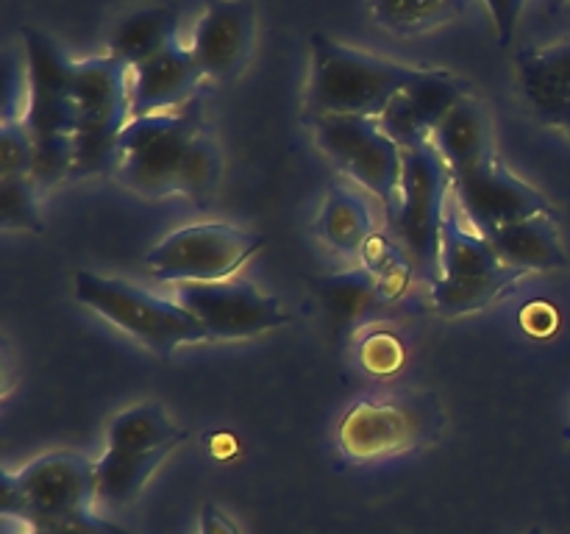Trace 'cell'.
Instances as JSON below:
<instances>
[{
  "mask_svg": "<svg viewBox=\"0 0 570 534\" xmlns=\"http://www.w3.org/2000/svg\"><path fill=\"white\" fill-rule=\"evenodd\" d=\"M115 178L148 200L184 195L198 209H209L223 178V154L206 126L204 100L134 117L117 145Z\"/></svg>",
  "mask_w": 570,
  "mask_h": 534,
  "instance_id": "obj_1",
  "label": "cell"
},
{
  "mask_svg": "<svg viewBox=\"0 0 570 534\" xmlns=\"http://www.w3.org/2000/svg\"><path fill=\"white\" fill-rule=\"evenodd\" d=\"M0 510L42 534H134L100 512L95 462L72 451H53L22 471L0 473Z\"/></svg>",
  "mask_w": 570,
  "mask_h": 534,
  "instance_id": "obj_2",
  "label": "cell"
},
{
  "mask_svg": "<svg viewBox=\"0 0 570 534\" xmlns=\"http://www.w3.org/2000/svg\"><path fill=\"white\" fill-rule=\"evenodd\" d=\"M28 103L22 111L33 142L31 178L39 192L67 181L76 161L78 109L70 92V59L37 28H22Z\"/></svg>",
  "mask_w": 570,
  "mask_h": 534,
  "instance_id": "obj_3",
  "label": "cell"
},
{
  "mask_svg": "<svg viewBox=\"0 0 570 534\" xmlns=\"http://www.w3.org/2000/svg\"><path fill=\"white\" fill-rule=\"evenodd\" d=\"M312 70L306 87L309 117H382L395 95L423 76L426 67L401 65L367 50L312 33Z\"/></svg>",
  "mask_w": 570,
  "mask_h": 534,
  "instance_id": "obj_4",
  "label": "cell"
},
{
  "mask_svg": "<svg viewBox=\"0 0 570 534\" xmlns=\"http://www.w3.org/2000/svg\"><path fill=\"white\" fill-rule=\"evenodd\" d=\"M445 428V409L429 389H393L362 395L345 409L337 426V445L356 465L412 454L438 443Z\"/></svg>",
  "mask_w": 570,
  "mask_h": 534,
  "instance_id": "obj_5",
  "label": "cell"
},
{
  "mask_svg": "<svg viewBox=\"0 0 570 534\" xmlns=\"http://www.w3.org/2000/svg\"><path fill=\"white\" fill-rule=\"evenodd\" d=\"M187 439L178 423L156 400H142L117 412L106 428V451L95 462L100 510H126L161 462Z\"/></svg>",
  "mask_w": 570,
  "mask_h": 534,
  "instance_id": "obj_6",
  "label": "cell"
},
{
  "mask_svg": "<svg viewBox=\"0 0 570 534\" xmlns=\"http://www.w3.org/2000/svg\"><path fill=\"white\" fill-rule=\"evenodd\" d=\"M70 92L78 109L70 178L115 176L117 145L131 122V70L109 53L70 61Z\"/></svg>",
  "mask_w": 570,
  "mask_h": 534,
  "instance_id": "obj_7",
  "label": "cell"
},
{
  "mask_svg": "<svg viewBox=\"0 0 570 534\" xmlns=\"http://www.w3.org/2000/svg\"><path fill=\"white\" fill-rule=\"evenodd\" d=\"M451 172L432 142L404 150L401 198L387 217V234L404 250L417 281L432 287L440 276L443 226L449 217Z\"/></svg>",
  "mask_w": 570,
  "mask_h": 534,
  "instance_id": "obj_8",
  "label": "cell"
},
{
  "mask_svg": "<svg viewBox=\"0 0 570 534\" xmlns=\"http://www.w3.org/2000/svg\"><path fill=\"white\" fill-rule=\"evenodd\" d=\"M72 295L78 304L92 309L111 326L122 328L128 337L142 343L159 359H170L181 345L209 339L206 328L178 300L159 298L122 278L78 270Z\"/></svg>",
  "mask_w": 570,
  "mask_h": 534,
  "instance_id": "obj_9",
  "label": "cell"
},
{
  "mask_svg": "<svg viewBox=\"0 0 570 534\" xmlns=\"http://www.w3.org/2000/svg\"><path fill=\"white\" fill-rule=\"evenodd\" d=\"M527 273L507 265L488 237L462 217L456 206H449L443 226V256L440 276L429 287L432 306L443 317H462L482 312L504 298Z\"/></svg>",
  "mask_w": 570,
  "mask_h": 534,
  "instance_id": "obj_10",
  "label": "cell"
},
{
  "mask_svg": "<svg viewBox=\"0 0 570 534\" xmlns=\"http://www.w3.org/2000/svg\"><path fill=\"white\" fill-rule=\"evenodd\" d=\"M323 154L343 176L376 195L384 215H393L404 178V148L384 131L379 117H309Z\"/></svg>",
  "mask_w": 570,
  "mask_h": 534,
  "instance_id": "obj_11",
  "label": "cell"
},
{
  "mask_svg": "<svg viewBox=\"0 0 570 534\" xmlns=\"http://www.w3.org/2000/svg\"><path fill=\"white\" fill-rule=\"evenodd\" d=\"M265 248V234L232 222H193L148 250L145 267L156 281L200 284L237 276Z\"/></svg>",
  "mask_w": 570,
  "mask_h": 534,
  "instance_id": "obj_12",
  "label": "cell"
},
{
  "mask_svg": "<svg viewBox=\"0 0 570 534\" xmlns=\"http://www.w3.org/2000/svg\"><path fill=\"white\" fill-rule=\"evenodd\" d=\"M176 300L206 328L209 339H245L293 320L276 295L262 293L245 278L176 284Z\"/></svg>",
  "mask_w": 570,
  "mask_h": 534,
  "instance_id": "obj_13",
  "label": "cell"
},
{
  "mask_svg": "<svg viewBox=\"0 0 570 534\" xmlns=\"http://www.w3.org/2000/svg\"><path fill=\"white\" fill-rule=\"evenodd\" d=\"M451 200L482 237L534 215H557L540 189L518 178L499 156L451 178Z\"/></svg>",
  "mask_w": 570,
  "mask_h": 534,
  "instance_id": "obj_14",
  "label": "cell"
},
{
  "mask_svg": "<svg viewBox=\"0 0 570 534\" xmlns=\"http://www.w3.org/2000/svg\"><path fill=\"white\" fill-rule=\"evenodd\" d=\"M309 284L317 298H321L323 309H326L328 326H332L337 343H345V339L354 343L362 332L387 320L393 312L412 306L410 298L395 295L362 261L356 267H348V270L315 276Z\"/></svg>",
  "mask_w": 570,
  "mask_h": 534,
  "instance_id": "obj_15",
  "label": "cell"
},
{
  "mask_svg": "<svg viewBox=\"0 0 570 534\" xmlns=\"http://www.w3.org/2000/svg\"><path fill=\"white\" fill-rule=\"evenodd\" d=\"M256 44L254 0H206L193 33V56L209 81L228 83L248 67Z\"/></svg>",
  "mask_w": 570,
  "mask_h": 534,
  "instance_id": "obj_16",
  "label": "cell"
},
{
  "mask_svg": "<svg viewBox=\"0 0 570 534\" xmlns=\"http://www.w3.org/2000/svg\"><path fill=\"white\" fill-rule=\"evenodd\" d=\"M465 95H471V83L460 76L440 67H426L423 76L412 87L395 95L393 103L379 117L384 131L395 139L404 150L417 148L423 142H432L434 131L443 122V117L460 103Z\"/></svg>",
  "mask_w": 570,
  "mask_h": 534,
  "instance_id": "obj_17",
  "label": "cell"
},
{
  "mask_svg": "<svg viewBox=\"0 0 570 534\" xmlns=\"http://www.w3.org/2000/svg\"><path fill=\"white\" fill-rule=\"evenodd\" d=\"M204 81L206 76L195 61L193 48L178 39L156 59L131 70V120L181 109L198 98Z\"/></svg>",
  "mask_w": 570,
  "mask_h": 534,
  "instance_id": "obj_18",
  "label": "cell"
},
{
  "mask_svg": "<svg viewBox=\"0 0 570 534\" xmlns=\"http://www.w3.org/2000/svg\"><path fill=\"white\" fill-rule=\"evenodd\" d=\"M518 81L540 122L570 128V39L518 53Z\"/></svg>",
  "mask_w": 570,
  "mask_h": 534,
  "instance_id": "obj_19",
  "label": "cell"
},
{
  "mask_svg": "<svg viewBox=\"0 0 570 534\" xmlns=\"http://www.w3.org/2000/svg\"><path fill=\"white\" fill-rule=\"evenodd\" d=\"M432 145L438 154L443 156L445 167H449L451 178L462 176V172L473 170L482 161L493 159L495 145H493V126H490L488 109L476 95H465L443 122L434 131Z\"/></svg>",
  "mask_w": 570,
  "mask_h": 534,
  "instance_id": "obj_20",
  "label": "cell"
},
{
  "mask_svg": "<svg viewBox=\"0 0 570 534\" xmlns=\"http://www.w3.org/2000/svg\"><path fill=\"white\" fill-rule=\"evenodd\" d=\"M488 239L507 265L521 267L523 273L560 270L568 265V254L557 231V215L527 217L488 234Z\"/></svg>",
  "mask_w": 570,
  "mask_h": 534,
  "instance_id": "obj_21",
  "label": "cell"
},
{
  "mask_svg": "<svg viewBox=\"0 0 570 534\" xmlns=\"http://www.w3.org/2000/svg\"><path fill=\"white\" fill-rule=\"evenodd\" d=\"M173 42H178L176 6H145L117 22L109 33V56L122 61L128 70H137Z\"/></svg>",
  "mask_w": 570,
  "mask_h": 534,
  "instance_id": "obj_22",
  "label": "cell"
},
{
  "mask_svg": "<svg viewBox=\"0 0 570 534\" xmlns=\"http://www.w3.org/2000/svg\"><path fill=\"white\" fill-rule=\"evenodd\" d=\"M315 231L334 254L345 259H360L365 245L376 234L371 204L348 187H332L317 215Z\"/></svg>",
  "mask_w": 570,
  "mask_h": 534,
  "instance_id": "obj_23",
  "label": "cell"
},
{
  "mask_svg": "<svg viewBox=\"0 0 570 534\" xmlns=\"http://www.w3.org/2000/svg\"><path fill=\"white\" fill-rule=\"evenodd\" d=\"M371 14L395 37H421L460 20L471 0H367Z\"/></svg>",
  "mask_w": 570,
  "mask_h": 534,
  "instance_id": "obj_24",
  "label": "cell"
},
{
  "mask_svg": "<svg viewBox=\"0 0 570 534\" xmlns=\"http://www.w3.org/2000/svg\"><path fill=\"white\" fill-rule=\"evenodd\" d=\"M0 222L11 231L45 234L39 187L31 176H0Z\"/></svg>",
  "mask_w": 570,
  "mask_h": 534,
  "instance_id": "obj_25",
  "label": "cell"
},
{
  "mask_svg": "<svg viewBox=\"0 0 570 534\" xmlns=\"http://www.w3.org/2000/svg\"><path fill=\"white\" fill-rule=\"evenodd\" d=\"M354 348L356 362H360V367L367 376H395L406 362L404 343L395 337V332H390V328L384 326H373L367 328V332H362L360 337L354 339Z\"/></svg>",
  "mask_w": 570,
  "mask_h": 534,
  "instance_id": "obj_26",
  "label": "cell"
},
{
  "mask_svg": "<svg viewBox=\"0 0 570 534\" xmlns=\"http://www.w3.org/2000/svg\"><path fill=\"white\" fill-rule=\"evenodd\" d=\"M33 142L22 117L6 111L0 122V176H31Z\"/></svg>",
  "mask_w": 570,
  "mask_h": 534,
  "instance_id": "obj_27",
  "label": "cell"
},
{
  "mask_svg": "<svg viewBox=\"0 0 570 534\" xmlns=\"http://www.w3.org/2000/svg\"><path fill=\"white\" fill-rule=\"evenodd\" d=\"M523 3H527V0H484V6H488L490 14H493L495 37H499L501 48H507V44L512 42V37H515Z\"/></svg>",
  "mask_w": 570,
  "mask_h": 534,
  "instance_id": "obj_28",
  "label": "cell"
},
{
  "mask_svg": "<svg viewBox=\"0 0 570 534\" xmlns=\"http://www.w3.org/2000/svg\"><path fill=\"white\" fill-rule=\"evenodd\" d=\"M521 323L532 337H549V334L557 328V323H560V315H557L554 306L532 304L523 309Z\"/></svg>",
  "mask_w": 570,
  "mask_h": 534,
  "instance_id": "obj_29",
  "label": "cell"
},
{
  "mask_svg": "<svg viewBox=\"0 0 570 534\" xmlns=\"http://www.w3.org/2000/svg\"><path fill=\"white\" fill-rule=\"evenodd\" d=\"M200 534H243L237 523L215 504L200 506Z\"/></svg>",
  "mask_w": 570,
  "mask_h": 534,
  "instance_id": "obj_30",
  "label": "cell"
},
{
  "mask_svg": "<svg viewBox=\"0 0 570 534\" xmlns=\"http://www.w3.org/2000/svg\"><path fill=\"white\" fill-rule=\"evenodd\" d=\"M568 0H549V11H560Z\"/></svg>",
  "mask_w": 570,
  "mask_h": 534,
  "instance_id": "obj_31",
  "label": "cell"
},
{
  "mask_svg": "<svg viewBox=\"0 0 570 534\" xmlns=\"http://www.w3.org/2000/svg\"><path fill=\"white\" fill-rule=\"evenodd\" d=\"M527 534H546V532H543V528H540V526H532Z\"/></svg>",
  "mask_w": 570,
  "mask_h": 534,
  "instance_id": "obj_32",
  "label": "cell"
},
{
  "mask_svg": "<svg viewBox=\"0 0 570 534\" xmlns=\"http://www.w3.org/2000/svg\"><path fill=\"white\" fill-rule=\"evenodd\" d=\"M17 534H42V532H31V528H22V532H17Z\"/></svg>",
  "mask_w": 570,
  "mask_h": 534,
  "instance_id": "obj_33",
  "label": "cell"
},
{
  "mask_svg": "<svg viewBox=\"0 0 570 534\" xmlns=\"http://www.w3.org/2000/svg\"><path fill=\"white\" fill-rule=\"evenodd\" d=\"M562 437H566V439H570V428H566V432H562Z\"/></svg>",
  "mask_w": 570,
  "mask_h": 534,
  "instance_id": "obj_34",
  "label": "cell"
},
{
  "mask_svg": "<svg viewBox=\"0 0 570 534\" xmlns=\"http://www.w3.org/2000/svg\"><path fill=\"white\" fill-rule=\"evenodd\" d=\"M566 134H568V137H570V128H568V131H566Z\"/></svg>",
  "mask_w": 570,
  "mask_h": 534,
  "instance_id": "obj_35",
  "label": "cell"
}]
</instances>
